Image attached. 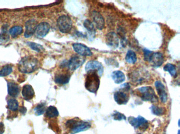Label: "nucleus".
<instances>
[{"label": "nucleus", "instance_id": "1", "mask_svg": "<svg viewBox=\"0 0 180 134\" xmlns=\"http://www.w3.org/2000/svg\"><path fill=\"white\" fill-rule=\"evenodd\" d=\"M39 68V62L34 57H24L20 60L18 66L19 70L23 74H30Z\"/></svg>", "mask_w": 180, "mask_h": 134}, {"label": "nucleus", "instance_id": "2", "mask_svg": "<svg viewBox=\"0 0 180 134\" xmlns=\"http://www.w3.org/2000/svg\"><path fill=\"white\" fill-rule=\"evenodd\" d=\"M65 126L69 129L71 134H76L88 129L91 127V124L75 118L67 121Z\"/></svg>", "mask_w": 180, "mask_h": 134}, {"label": "nucleus", "instance_id": "3", "mask_svg": "<svg viewBox=\"0 0 180 134\" xmlns=\"http://www.w3.org/2000/svg\"><path fill=\"white\" fill-rule=\"evenodd\" d=\"M100 86V79L97 72L95 71H90L87 72V76L86 77V89L88 91L96 93Z\"/></svg>", "mask_w": 180, "mask_h": 134}, {"label": "nucleus", "instance_id": "4", "mask_svg": "<svg viewBox=\"0 0 180 134\" xmlns=\"http://www.w3.org/2000/svg\"><path fill=\"white\" fill-rule=\"evenodd\" d=\"M136 91L142 101L153 103L158 102V97L155 93L154 90L151 87L146 86L139 87Z\"/></svg>", "mask_w": 180, "mask_h": 134}, {"label": "nucleus", "instance_id": "5", "mask_svg": "<svg viewBox=\"0 0 180 134\" xmlns=\"http://www.w3.org/2000/svg\"><path fill=\"white\" fill-rule=\"evenodd\" d=\"M129 76V79L133 83L141 84L146 81L149 79V74L146 71L137 69L131 72Z\"/></svg>", "mask_w": 180, "mask_h": 134}, {"label": "nucleus", "instance_id": "6", "mask_svg": "<svg viewBox=\"0 0 180 134\" xmlns=\"http://www.w3.org/2000/svg\"><path fill=\"white\" fill-rule=\"evenodd\" d=\"M57 26L60 31L62 33H69L72 27V21L67 15L60 16L57 20Z\"/></svg>", "mask_w": 180, "mask_h": 134}, {"label": "nucleus", "instance_id": "7", "mask_svg": "<svg viewBox=\"0 0 180 134\" xmlns=\"http://www.w3.org/2000/svg\"><path fill=\"white\" fill-rule=\"evenodd\" d=\"M128 121L129 123L135 129L145 130H146L149 127L148 121L141 116H139L137 117H129Z\"/></svg>", "mask_w": 180, "mask_h": 134}, {"label": "nucleus", "instance_id": "8", "mask_svg": "<svg viewBox=\"0 0 180 134\" xmlns=\"http://www.w3.org/2000/svg\"><path fill=\"white\" fill-rule=\"evenodd\" d=\"M86 72L90 71H95L97 72L99 77H101L104 72V67L101 62L96 60L89 61L85 66Z\"/></svg>", "mask_w": 180, "mask_h": 134}, {"label": "nucleus", "instance_id": "9", "mask_svg": "<svg viewBox=\"0 0 180 134\" xmlns=\"http://www.w3.org/2000/svg\"><path fill=\"white\" fill-rule=\"evenodd\" d=\"M85 62V59L83 58V57L75 55L72 57L67 62V66L69 70L75 71L81 66Z\"/></svg>", "mask_w": 180, "mask_h": 134}, {"label": "nucleus", "instance_id": "10", "mask_svg": "<svg viewBox=\"0 0 180 134\" xmlns=\"http://www.w3.org/2000/svg\"><path fill=\"white\" fill-rule=\"evenodd\" d=\"M73 50L76 53L82 57H89L93 55V53L89 48L80 43H74L72 44Z\"/></svg>", "mask_w": 180, "mask_h": 134}, {"label": "nucleus", "instance_id": "11", "mask_svg": "<svg viewBox=\"0 0 180 134\" xmlns=\"http://www.w3.org/2000/svg\"><path fill=\"white\" fill-rule=\"evenodd\" d=\"M91 18L95 26L98 30H103L105 27V20L103 15L97 11H93L91 14Z\"/></svg>", "mask_w": 180, "mask_h": 134}, {"label": "nucleus", "instance_id": "12", "mask_svg": "<svg viewBox=\"0 0 180 134\" xmlns=\"http://www.w3.org/2000/svg\"><path fill=\"white\" fill-rule=\"evenodd\" d=\"M155 87H156L157 92L161 102L163 103H166L168 99V95L166 92L164 85L161 81L157 80L155 82Z\"/></svg>", "mask_w": 180, "mask_h": 134}, {"label": "nucleus", "instance_id": "13", "mask_svg": "<svg viewBox=\"0 0 180 134\" xmlns=\"http://www.w3.org/2000/svg\"><path fill=\"white\" fill-rule=\"evenodd\" d=\"M149 62L153 67L157 68L161 66L164 62L163 54L160 52L153 53L150 56Z\"/></svg>", "mask_w": 180, "mask_h": 134}, {"label": "nucleus", "instance_id": "14", "mask_svg": "<svg viewBox=\"0 0 180 134\" xmlns=\"http://www.w3.org/2000/svg\"><path fill=\"white\" fill-rule=\"evenodd\" d=\"M106 43L109 47L117 48L119 45V38L115 32L111 31L106 36Z\"/></svg>", "mask_w": 180, "mask_h": 134}, {"label": "nucleus", "instance_id": "15", "mask_svg": "<svg viewBox=\"0 0 180 134\" xmlns=\"http://www.w3.org/2000/svg\"><path fill=\"white\" fill-rule=\"evenodd\" d=\"M37 27V23L36 20H29L26 22V31L24 33V37L29 38L31 37L36 33V28Z\"/></svg>", "mask_w": 180, "mask_h": 134}, {"label": "nucleus", "instance_id": "16", "mask_svg": "<svg viewBox=\"0 0 180 134\" xmlns=\"http://www.w3.org/2000/svg\"><path fill=\"white\" fill-rule=\"evenodd\" d=\"M50 29V26L47 22H42L37 25L36 34L37 36L39 38H44L47 35Z\"/></svg>", "mask_w": 180, "mask_h": 134}, {"label": "nucleus", "instance_id": "17", "mask_svg": "<svg viewBox=\"0 0 180 134\" xmlns=\"http://www.w3.org/2000/svg\"><path fill=\"white\" fill-rule=\"evenodd\" d=\"M114 98L115 102L119 105H125L128 102L129 97L125 92L119 90L114 93Z\"/></svg>", "mask_w": 180, "mask_h": 134}, {"label": "nucleus", "instance_id": "18", "mask_svg": "<svg viewBox=\"0 0 180 134\" xmlns=\"http://www.w3.org/2000/svg\"><path fill=\"white\" fill-rule=\"evenodd\" d=\"M22 94L24 99L26 101H29L34 97V91L31 86L26 84L22 89Z\"/></svg>", "mask_w": 180, "mask_h": 134}, {"label": "nucleus", "instance_id": "19", "mask_svg": "<svg viewBox=\"0 0 180 134\" xmlns=\"http://www.w3.org/2000/svg\"><path fill=\"white\" fill-rule=\"evenodd\" d=\"M83 26L88 31L90 41H93L95 38V34L96 33L93 23L90 20H86L83 22Z\"/></svg>", "mask_w": 180, "mask_h": 134}, {"label": "nucleus", "instance_id": "20", "mask_svg": "<svg viewBox=\"0 0 180 134\" xmlns=\"http://www.w3.org/2000/svg\"><path fill=\"white\" fill-rule=\"evenodd\" d=\"M8 92L9 95L12 97H17L20 93V88L18 84L13 82L8 83Z\"/></svg>", "mask_w": 180, "mask_h": 134}, {"label": "nucleus", "instance_id": "21", "mask_svg": "<svg viewBox=\"0 0 180 134\" xmlns=\"http://www.w3.org/2000/svg\"><path fill=\"white\" fill-rule=\"evenodd\" d=\"M70 79V76L69 74H59L55 76V81L56 83L64 85L69 82Z\"/></svg>", "mask_w": 180, "mask_h": 134}, {"label": "nucleus", "instance_id": "22", "mask_svg": "<svg viewBox=\"0 0 180 134\" xmlns=\"http://www.w3.org/2000/svg\"><path fill=\"white\" fill-rule=\"evenodd\" d=\"M111 78L115 83L120 84L125 80V76L122 71H115L111 74Z\"/></svg>", "mask_w": 180, "mask_h": 134}, {"label": "nucleus", "instance_id": "23", "mask_svg": "<svg viewBox=\"0 0 180 134\" xmlns=\"http://www.w3.org/2000/svg\"><path fill=\"white\" fill-rule=\"evenodd\" d=\"M137 59L136 54L134 51L129 50L127 51L125 57V60L127 63L129 64H134L136 62Z\"/></svg>", "mask_w": 180, "mask_h": 134}, {"label": "nucleus", "instance_id": "24", "mask_svg": "<svg viewBox=\"0 0 180 134\" xmlns=\"http://www.w3.org/2000/svg\"><path fill=\"white\" fill-rule=\"evenodd\" d=\"M59 115V112L56 107L50 106L46 110V116L49 119L56 117Z\"/></svg>", "mask_w": 180, "mask_h": 134}, {"label": "nucleus", "instance_id": "25", "mask_svg": "<svg viewBox=\"0 0 180 134\" xmlns=\"http://www.w3.org/2000/svg\"><path fill=\"white\" fill-rule=\"evenodd\" d=\"M150 111L153 114L157 116H162L165 113V109L164 107H160L157 105H153L150 107Z\"/></svg>", "mask_w": 180, "mask_h": 134}, {"label": "nucleus", "instance_id": "26", "mask_svg": "<svg viewBox=\"0 0 180 134\" xmlns=\"http://www.w3.org/2000/svg\"><path fill=\"white\" fill-rule=\"evenodd\" d=\"M163 69L165 71L169 72V74H170L171 76L175 77L177 74V71H176V66L173 64H165Z\"/></svg>", "mask_w": 180, "mask_h": 134}, {"label": "nucleus", "instance_id": "27", "mask_svg": "<svg viewBox=\"0 0 180 134\" xmlns=\"http://www.w3.org/2000/svg\"><path fill=\"white\" fill-rule=\"evenodd\" d=\"M23 32V28L20 26H15L10 29V35L13 38H16L21 35Z\"/></svg>", "mask_w": 180, "mask_h": 134}, {"label": "nucleus", "instance_id": "28", "mask_svg": "<svg viewBox=\"0 0 180 134\" xmlns=\"http://www.w3.org/2000/svg\"><path fill=\"white\" fill-rule=\"evenodd\" d=\"M8 109L11 111H18L19 109V103L16 100L14 99H11L9 100L8 101Z\"/></svg>", "mask_w": 180, "mask_h": 134}, {"label": "nucleus", "instance_id": "29", "mask_svg": "<svg viewBox=\"0 0 180 134\" xmlns=\"http://www.w3.org/2000/svg\"><path fill=\"white\" fill-rule=\"evenodd\" d=\"M46 109V105L44 103H40L34 109V111L37 116H40L44 113Z\"/></svg>", "mask_w": 180, "mask_h": 134}, {"label": "nucleus", "instance_id": "30", "mask_svg": "<svg viewBox=\"0 0 180 134\" xmlns=\"http://www.w3.org/2000/svg\"><path fill=\"white\" fill-rule=\"evenodd\" d=\"M12 67L9 64L4 66L0 70V77H6L11 74L12 72Z\"/></svg>", "mask_w": 180, "mask_h": 134}, {"label": "nucleus", "instance_id": "31", "mask_svg": "<svg viewBox=\"0 0 180 134\" xmlns=\"http://www.w3.org/2000/svg\"><path fill=\"white\" fill-rule=\"evenodd\" d=\"M27 45L29 46V47L33 49L34 51H35L37 52L38 53H40L42 52L44 50V48L42 45L37 44L36 43H34V42H28L27 43Z\"/></svg>", "mask_w": 180, "mask_h": 134}, {"label": "nucleus", "instance_id": "32", "mask_svg": "<svg viewBox=\"0 0 180 134\" xmlns=\"http://www.w3.org/2000/svg\"><path fill=\"white\" fill-rule=\"evenodd\" d=\"M113 119L115 120V121H122V120H126V117L124 115L122 114V113L117 112V111H115L114 113H113L112 115Z\"/></svg>", "mask_w": 180, "mask_h": 134}, {"label": "nucleus", "instance_id": "33", "mask_svg": "<svg viewBox=\"0 0 180 134\" xmlns=\"http://www.w3.org/2000/svg\"><path fill=\"white\" fill-rule=\"evenodd\" d=\"M143 51H144V57L145 60L149 62L150 56H151V54H152L153 52L149 51V50L146 49H144Z\"/></svg>", "mask_w": 180, "mask_h": 134}, {"label": "nucleus", "instance_id": "34", "mask_svg": "<svg viewBox=\"0 0 180 134\" xmlns=\"http://www.w3.org/2000/svg\"><path fill=\"white\" fill-rule=\"evenodd\" d=\"M121 90H123V91L126 92L129 91L131 87L129 83H126L123 84V85L121 86Z\"/></svg>", "mask_w": 180, "mask_h": 134}, {"label": "nucleus", "instance_id": "35", "mask_svg": "<svg viewBox=\"0 0 180 134\" xmlns=\"http://www.w3.org/2000/svg\"><path fill=\"white\" fill-rule=\"evenodd\" d=\"M5 131V127L3 123L0 122V134H3Z\"/></svg>", "mask_w": 180, "mask_h": 134}, {"label": "nucleus", "instance_id": "36", "mask_svg": "<svg viewBox=\"0 0 180 134\" xmlns=\"http://www.w3.org/2000/svg\"><path fill=\"white\" fill-rule=\"evenodd\" d=\"M20 112L22 114H24L26 112V107L22 106V107H21L20 109Z\"/></svg>", "mask_w": 180, "mask_h": 134}, {"label": "nucleus", "instance_id": "37", "mask_svg": "<svg viewBox=\"0 0 180 134\" xmlns=\"http://www.w3.org/2000/svg\"><path fill=\"white\" fill-rule=\"evenodd\" d=\"M180 134V130H178V134Z\"/></svg>", "mask_w": 180, "mask_h": 134}]
</instances>
